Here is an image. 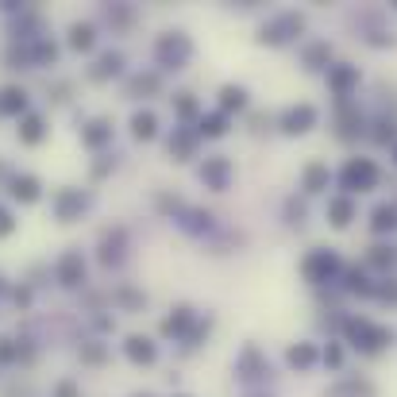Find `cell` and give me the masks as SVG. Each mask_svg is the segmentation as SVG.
I'll return each mask as SVG.
<instances>
[{"label": "cell", "instance_id": "cell-1", "mask_svg": "<svg viewBox=\"0 0 397 397\" xmlns=\"http://www.w3.org/2000/svg\"><path fill=\"white\" fill-rule=\"evenodd\" d=\"M343 185L348 189H374L378 185V166L371 162V158H351L348 166H343Z\"/></svg>", "mask_w": 397, "mask_h": 397}, {"label": "cell", "instance_id": "cell-2", "mask_svg": "<svg viewBox=\"0 0 397 397\" xmlns=\"http://www.w3.org/2000/svg\"><path fill=\"white\" fill-rule=\"evenodd\" d=\"M348 332H351V339H359V348H363V351H378V348H386L389 339H394V332L374 328L371 320H351Z\"/></svg>", "mask_w": 397, "mask_h": 397}, {"label": "cell", "instance_id": "cell-3", "mask_svg": "<svg viewBox=\"0 0 397 397\" xmlns=\"http://www.w3.org/2000/svg\"><path fill=\"white\" fill-rule=\"evenodd\" d=\"M336 270H339V263H336V255H328V251H313V255L305 258V278L309 281H328Z\"/></svg>", "mask_w": 397, "mask_h": 397}, {"label": "cell", "instance_id": "cell-4", "mask_svg": "<svg viewBox=\"0 0 397 397\" xmlns=\"http://www.w3.org/2000/svg\"><path fill=\"white\" fill-rule=\"evenodd\" d=\"M313 124H316V108H313V104H297V108H290V112L281 116V127H286L290 135L309 132Z\"/></svg>", "mask_w": 397, "mask_h": 397}, {"label": "cell", "instance_id": "cell-5", "mask_svg": "<svg viewBox=\"0 0 397 397\" xmlns=\"http://www.w3.org/2000/svg\"><path fill=\"white\" fill-rule=\"evenodd\" d=\"M301 27H305V20H301V16H281L278 24L270 27V31H263V39H266V42H281V31H293V35H297Z\"/></svg>", "mask_w": 397, "mask_h": 397}, {"label": "cell", "instance_id": "cell-6", "mask_svg": "<svg viewBox=\"0 0 397 397\" xmlns=\"http://www.w3.org/2000/svg\"><path fill=\"white\" fill-rule=\"evenodd\" d=\"M328 216H332V224H336V228H348L351 216H355V205H351L348 197H336V201L328 205Z\"/></svg>", "mask_w": 397, "mask_h": 397}, {"label": "cell", "instance_id": "cell-7", "mask_svg": "<svg viewBox=\"0 0 397 397\" xmlns=\"http://www.w3.org/2000/svg\"><path fill=\"white\" fill-rule=\"evenodd\" d=\"M328 81H332V89H336L339 97H348V89L359 81V74H355L351 66H339V70H332V77H328Z\"/></svg>", "mask_w": 397, "mask_h": 397}, {"label": "cell", "instance_id": "cell-8", "mask_svg": "<svg viewBox=\"0 0 397 397\" xmlns=\"http://www.w3.org/2000/svg\"><path fill=\"white\" fill-rule=\"evenodd\" d=\"M324 185H328V166H324V162H313V166L305 170V189H309V193H320Z\"/></svg>", "mask_w": 397, "mask_h": 397}, {"label": "cell", "instance_id": "cell-9", "mask_svg": "<svg viewBox=\"0 0 397 397\" xmlns=\"http://www.w3.org/2000/svg\"><path fill=\"white\" fill-rule=\"evenodd\" d=\"M290 363L297 366V371H309V366L316 363V348H309V343H297V348H290Z\"/></svg>", "mask_w": 397, "mask_h": 397}, {"label": "cell", "instance_id": "cell-10", "mask_svg": "<svg viewBox=\"0 0 397 397\" xmlns=\"http://www.w3.org/2000/svg\"><path fill=\"white\" fill-rule=\"evenodd\" d=\"M394 228H397V208L389 205L374 208V232H394Z\"/></svg>", "mask_w": 397, "mask_h": 397}, {"label": "cell", "instance_id": "cell-11", "mask_svg": "<svg viewBox=\"0 0 397 397\" xmlns=\"http://www.w3.org/2000/svg\"><path fill=\"white\" fill-rule=\"evenodd\" d=\"M328 59H332L328 42H316V47H309V50H305V66H309V70H320Z\"/></svg>", "mask_w": 397, "mask_h": 397}, {"label": "cell", "instance_id": "cell-12", "mask_svg": "<svg viewBox=\"0 0 397 397\" xmlns=\"http://www.w3.org/2000/svg\"><path fill=\"white\" fill-rule=\"evenodd\" d=\"M132 359H143V363H147V359H155V348H150L147 339H132Z\"/></svg>", "mask_w": 397, "mask_h": 397}, {"label": "cell", "instance_id": "cell-13", "mask_svg": "<svg viewBox=\"0 0 397 397\" xmlns=\"http://www.w3.org/2000/svg\"><path fill=\"white\" fill-rule=\"evenodd\" d=\"M135 135L150 139V135H155V116H135Z\"/></svg>", "mask_w": 397, "mask_h": 397}, {"label": "cell", "instance_id": "cell-14", "mask_svg": "<svg viewBox=\"0 0 397 397\" xmlns=\"http://www.w3.org/2000/svg\"><path fill=\"white\" fill-rule=\"evenodd\" d=\"M371 263H374V266H386V263H394V251H386V247H374Z\"/></svg>", "mask_w": 397, "mask_h": 397}, {"label": "cell", "instance_id": "cell-15", "mask_svg": "<svg viewBox=\"0 0 397 397\" xmlns=\"http://www.w3.org/2000/svg\"><path fill=\"white\" fill-rule=\"evenodd\" d=\"M16 193H20V197H24V201H31V197H35V182H31V178H24V182H16Z\"/></svg>", "mask_w": 397, "mask_h": 397}, {"label": "cell", "instance_id": "cell-16", "mask_svg": "<svg viewBox=\"0 0 397 397\" xmlns=\"http://www.w3.org/2000/svg\"><path fill=\"white\" fill-rule=\"evenodd\" d=\"M224 104H228V108H240L243 104V89H224Z\"/></svg>", "mask_w": 397, "mask_h": 397}, {"label": "cell", "instance_id": "cell-17", "mask_svg": "<svg viewBox=\"0 0 397 397\" xmlns=\"http://www.w3.org/2000/svg\"><path fill=\"white\" fill-rule=\"evenodd\" d=\"M74 47H89V27H74Z\"/></svg>", "mask_w": 397, "mask_h": 397}, {"label": "cell", "instance_id": "cell-18", "mask_svg": "<svg viewBox=\"0 0 397 397\" xmlns=\"http://www.w3.org/2000/svg\"><path fill=\"white\" fill-rule=\"evenodd\" d=\"M324 363H332V366H339V363H343V355H339V348H328V351H324Z\"/></svg>", "mask_w": 397, "mask_h": 397}, {"label": "cell", "instance_id": "cell-19", "mask_svg": "<svg viewBox=\"0 0 397 397\" xmlns=\"http://www.w3.org/2000/svg\"><path fill=\"white\" fill-rule=\"evenodd\" d=\"M205 132H208V135H220V132H224V120H220V116H212V120L205 124Z\"/></svg>", "mask_w": 397, "mask_h": 397}]
</instances>
